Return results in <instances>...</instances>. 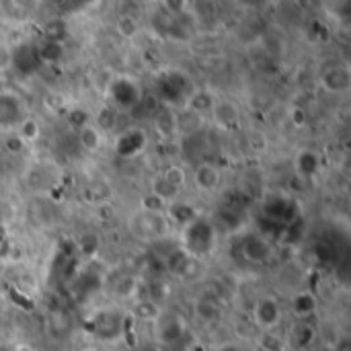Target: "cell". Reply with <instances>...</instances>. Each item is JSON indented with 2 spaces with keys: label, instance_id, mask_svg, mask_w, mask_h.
<instances>
[{
  "label": "cell",
  "instance_id": "6da1fadb",
  "mask_svg": "<svg viewBox=\"0 0 351 351\" xmlns=\"http://www.w3.org/2000/svg\"><path fill=\"white\" fill-rule=\"evenodd\" d=\"M183 241L191 255H206L214 247V226L208 220L195 218L185 226Z\"/></svg>",
  "mask_w": 351,
  "mask_h": 351
},
{
  "label": "cell",
  "instance_id": "7a4b0ae2",
  "mask_svg": "<svg viewBox=\"0 0 351 351\" xmlns=\"http://www.w3.org/2000/svg\"><path fill=\"white\" fill-rule=\"evenodd\" d=\"M41 56L35 43H21L12 51V66L19 74L31 76L41 68Z\"/></svg>",
  "mask_w": 351,
  "mask_h": 351
},
{
  "label": "cell",
  "instance_id": "3957f363",
  "mask_svg": "<svg viewBox=\"0 0 351 351\" xmlns=\"http://www.w3.org/2000/svg\"><path fill=\"white\" fill-rule=\"evenodd\" d=\"M189 86H191V84H189L187 76H183V74H179V72H171V74H167V76L160 78V82H158V93H160V97H162L167 103H181V101L187 99Z\"/></svg>",
  "mask_w": 351,
  "mask_h": 351
},
{
  "label": "cell",
  "instance_id": "277c9868",
  "mask_svg": "<svg viewBox=\"0 0 351 351\" xmlns=\"http://www.w3.org/2000/svg\"><path fill=\"white\" fill-rule=\"evenodd\" d=\"M265 216L274 222V224H282L288 226L294 222L296 216V206L286 199V197H274L265 204Z\"/></svg>",
  "mask_w": 351,
  "mask_h": 351
},
{
  "label": "cell",
  "instance_id": "5b68a950",
  "mask_svg": "<svg viewBox=\"0 0 351 351\" xmlns=\"http://www.w3.org/2000/svg\"><path fill=\"white\" fill-rule=\"evenodd\" d=\"M111 97L115 101L117 107H123V109H130V107H136L138 101H140V93L136 88L134 82H130L128 78H119L113 82L111 86Z\"/></svg>",
  "mask_w": 351,
  "mask_h": 351
},
{
  "label": "cell",
  "instance_id": "8992f818",
  "mask_svg": "<svg viewBox=\"0 0 351 351\" xmlns=\"http://www.w3.org/2000/svg\"><path fill=\"white\" fill-rule=\"evenodd\" d=\"M23 121V105L14 95H0V128H10Z\"/></svg>",
  "mask_w": 351,
  "mask_h": 351
},
{
  "label": "cell",
  "instance_id": "52a82bcc",
  "mask_svg": "<svg viewBox=\"0 0 351 351\" xmlns=\"http://www.w3.org/2000/svg\"><path fill=\"white\" fill-rule=\"evenodd\" d=\"M146 144V136L142 130H130L125 134L119 136L117 140V154L123 156V158H130L134 154H138Z\"/></svg>",
  "mask_w": 351,
  "mask_h": 351
},
{
  "label": "cell",
  "instance_id": "ba28073f",
  "mask_svg": "<svg viewBox=\"0 0 351 351\" xmlns=\"http://www.w3.org/2000/svg\"><path fill=\"white\" fill-rule=\"evenodd\" d=\"M95 333L101 339L113 341L119 337L121 333V317L115 313H103L97 321H95Z\"/></svg>",
  "mask_w": 351,
  "mask_h": 351
},
{
  "label": "cell",
  "instance_id": "9c48e42d",
  "mask_svg": "<svg viewBox=\"0 0 351 351\" xmlns=\"http://www.w3.org/2000/svg\"><path fill=\"white\" fill-rule=\"evenodd\" d=\"M243 253L249 261H255V263H263L269 255H271V249L269 245L263 241V239H257V237H249L243 245Z\"/></svg>",
  "mask_w": 351,
  "mask_h": 351
},
{
  "label": "cell",
  "instance_id": "30bf717a",
  "mask_svg": "<svg viewBox=\"0 0 351 351\" xmlns=\"http://www.w3.org/2000/svg\"><path fill=\"white\" fill-rule=\"evenodd\" d=\"M255 315H257L259 325H263V327H274V325L280 321V308H278V304H276L274 300H263V302H259Z\"/></svg>",
  "mask_w": 351,
  "mask_h": 351
},
{
  "label": "cell",
  "instance_id": "8fae6325",
  "mask_svg": "<svg viewBox=\"0 0 351 351\" xmlns=\"http://www.w3.org/2000/svg\"><path fill=\"white\" fill-rule=\"evenodd\" d=\"M350 72L343 70V68H335L331 72L325 74V86L329 90H335V93H343L350 88Z\"/></svg>",
  "mask_w": 351,
  "mask_h": 351
},
{
  "label": "cell",
  "instance_id": "7c38bea8",
  "mask_svg": "<svg viewBox=\"0 0 351 351\" xmlns=\"http://www.w3.org/2000/svg\"><path fill=\"white\" fill-rule=\"evenodd\" d=\"M204 150H206V136L202 132H195V134L187 136V140H185V156L189 160L202 158Z\"/></svg>",
  "mask_w": 351,
  "mask_h": 351
},
{
  "label": "cell",
  "instance_id": "4fadbf2b",
  "mask_svg": "<svg viewBox=\"0 0 351 351\" xmlns=\"http://www.w3.org/2000/svg\"><path fill=\"white\" fill-rule=\"evenodd\" d=\"M298 171L304 177H313L319 171V156L315 152H302L298 156Z\"/></svg>",
  "mask_w": 351,
  "mask_h": 351
},
{
  "label": "cell",
  "instance_id": "5bb4252c",
  "mask_svg": "<svg viewBox=\"0 0 351 351\" xmlns=\"http://www.w3.org/2000/svg\"><path fill=\"white\" fill-rule=\"evenodd\" d=\"M195 181H197V185L204 187V189H214L216 183H218V173H216L210 165H204V167L197 169Z\"/></svg>",
  "mask_w": 351,
  "mask_h": 351
},
{
  "label": "cell",
  "instance_id": "9a60e30c",
  "mask_svg": "<svg viewBox=\"0 0 351 351\" xmlns=\"http://www.w3.org/2000/svg\"><path fill=\"white\" fill-rule=\"evenodd\" d=\"M37 49H39L41 62H43V60H45V62H58V60L62 58V53H64L62 43H56V41H45V43L37 45Z\"/></svg>",
  "mask_w": 351,
  "mask_h": 351
},
{
  "label": "cell",
  "instance_id": "2e32d148",
  "mask_svg": "<svg viewBox=\"0 0 351 351\" xmlns=\"http://www.w3.org/2000/svg\"><path fill=\"white\" fill-rule=\"evenodd\" d=\"M294 343L298 346V348H306V346H311L313 343V339H315V329L311 327V325H306V323H300L296 329H294Z\"/></svg>",
  "mask_w": 351,
  "mask_h": 351
},
{
  "label": "cell",
  "instance_id": "e0dca14e",
  "mask_svg": "<svg viewBox=\"0 0 351 351\" xmlns=\"http://www.w3.org/2000/svg\"><path fill=\"white\" fill-rule=\"evenodd\" d=\"M43 33H45V41H56V43H60L62 37L66 35V27H64L62 21H49V23L45 25Z\"/></svg>",
  "mask_w": 351,
  "mask_h": 351
},
{
  "label": "cell",
  "instance_id": "ac0fdd59",
  "mask_svg": "<svg viewBox=\"0 0 351 351\" xmlns=\"http://www.w3.org/2000/svg\"><path fill=\"white\" fill-rule=\"evenodd\" d=\"M156 125H158V130H160L165 136H169V134L175 130V125H177V117H175L169 109H165V111H160V113L156 115Z\"/></svg>",
  "mask_w": 351,
  "mask_h": 351
},
{
  "label": "cell",
  "instance_id": "d6986e66",
  "mask_svg": "<svg viewBox=\"0 0 351 351\" xmlns=\"http://www.w3.org/2000/svg\"><path fill=\"white\" fill-rule=\"evenodd\" d=\"M171 212H173V216H175V220L177 222H181V224H189L191 220H195V214L191 212V208L189 206H185V204H177V206H173L171 208Z\"/></svg>",
  "mask_w": 351,
  "mask_h": 351
},
{
  "label": "cell",
  "instance_id": "ffe728a7",
  "mask_svg": "<svg viewBox=\"0 0 351 351\" xmlns=\"http://www.w3.org/2000/svg\"><path fill=\"white\" fill-rule=\"evenodd\" d=\"M294 311H296L300 317L311 315V313L315 311V300H313V296H308V294H300V296L296 298V302H294Z\"/></svg>",
  "mask_w": 351,
  "mask_h": 351
},
{
  "label": "cell",
  "instance_id": "44dd1931",
  "mask_svg": "<svg viewBox=\"0 0 351 351\" xmlns=\"http://www.w3.org/2000/svg\"><path fill=\"white\" fill-rule=\"evenodd\" d=\"M216 117H218L220 123L228 125V123H232V121L237 119V109H234L232 105H228V103L218 105V107H216Z\"/></svg>",
  "mask_w": 351,
  "mask_h": 351
},
{
  "label": "cell",
  "instance_id": "7402d4cb",
  "mask_svg": "<svg viewBox=\"0 0 351 351\" xmlns=\"http://www.w3.org/2000/svg\"><path fill=\"white\" fill-rule=\"evenodd\" d=\"M212 109V99L208 95H202V93H195L191 97V111L195 113H202V111H208Z\"/></svg>",
  "mask_w": 351,
  "mask_h": 351
},
{
  "label": "cell",
  "instance_id": "603a6c76",
  "mask_svg": "<svg viewBox=\"0 0 351 351\" xmlns=\"http://www.w3.org/2000/svg\"><path fill=\"white\" fill-rule=\"evenodd\" d=\"M317 257L321 259V261H325V263H333L335 259H337V251L333 249V245H329V243H321V245H317Z\"/></svg>",
  "mask_w": 351,
  "mask_h": 351
},
{
  "label": "cell",
  "instance_id": "cb8c5ba5",
  "mask_svg": "<svg viewBox=\"0 0 351 351\" xmlns=\"http://www.w3.org/2000/svg\"><path fill=\"white\" fill-rule=\"evenodd\" d=\"M80 142H82V146L84 148H88V150H93V148H97L99 146V134L93 130V128H84L82 130V134H80Z\"/></svg>",
  "mask_w": 351,
  "mask_h": 351
},
{
  "label": "cell",
  "instance_id": "d4e9b609",
  "mask_svg": "<svg viewBox=\"0 0 351 351\" xmlns=\"http://www.w3.org/2000/svg\"><path fill=\"white\" fill-rule=\"evenodd\" d=\"M154 193H156L158 197H171V195L175 193V187H173L165 177H160V179H156V183H154Z\"/></svg>",
  "mask_w": 351,
  "mask_h": 351
},
{
  "label": "cell",
  "instance_id": "484cf974",
  "mask_svg": "<svg viewBox=\"0 0 351 351\" xmlns=\"http://www.w3.org/2000/svg\"><path fill=\"white\" fill-rule=\"evenodd\" d=\"M181 335H183V329H181V325L179 323H171L169 327H165V331H162V339L165 341H177V339H181Z\"/></svg>",
  "mask_w": 351,
  "mask_h": 351
},
{
  "label": "cell",
  "instance_id": "4316f807",
  "mask_svg": "<svg viewBox=\"0 0 351 351\" xmlns=\"http://www.w3.org/2000/svg\"><path fill=\"white\" fill-rule=\"evenodd\" d=\"M70 123L74 125V128H86L88 125V115L82 111V109H74L72 113H70Z\"/></svg>",
  "mask_w": 351,
  "mask_h": 351
},
{
  "label": "cell",
  "instance_id": "83f0119b",
  "mask_svg": "<svg viewBox=\"0 0 351 351\" xmlns=\"http://www.w3.org/2000/svg\"><path fill=\"white\" fill-rule=\"evenodd\" d=\"M165 179L177 189V187H181V183L185 181V177H183V171L181 169H177V167H173V169H169L167 171V175H165Z\"/></svg>",
  "mask_w": 351,
  "mask_h": 351
},
{
  "label": "cell",
  "instance_id": "f1b7e54d",
  "mask_svg": "<svg viewBox=\"0 0 351 351\" xmlns=\"http://www.w3.org/2000/svg\"><path fill=\"white\" fill-rule=\"evenodd\" d=\"M197 313L204 317V319H214L216 315H218V308H216V304L214 302H199V306H197Z\"/></svg>",
  "mask_w": 351,
  "mask_h": 351
},
{
  "label": "cell",
  "instance_id": "f546056e",
  "mask_svg": "<svg viewBox=\"0 0 351 351\" xmlns=\"http://www.w3.org/2000/svg\"><path fill=\"white\" fill-rule=\"evenodd\" d=\"M119 31H123L125 35H132L134 31H136V21L132 19V16H121L119 19Z\"/></svg>",
  "mask_w": 351,
  "mask_h": 351
},
{
  "label": "cell",
  "instance_id": "4dcf8cb0",
  "mask_svg": "<svg viewBox=\"0 0 351 351\" xmlns=\"http://www.w3.org/2000/svg\"><path fill=\"white\" fill-rule=\"evenodd\" d=\"M99 121H101V125H103V128H113V123H115V111L105 109V111L101 113Z\"/></svg>",
  "mask_w": 351,
  "mask_h": 351
},
{
  "label": "cell",
  "instance_id": "1f68e13d",
  "mask_svg": "<svg viewBox=\"0 0 351 351\" xmlns=\"http://www.w3.org/2000/svg\"><path fill=\"white\" fill-rule=\"evenodd\" d=\"M6 148H8L10 152H21V150H23V140H19V138H8V140H6Z\"/></svg>",
  "mask_w": 351,
  "mask_h": 351
},
{
  "label": "cell",
  "instance_id": "d6a6232c",
  "mask_svg": "<svg viewBox=\"0 0 351 351\" xmlns=\"http://www.w3.org/2000/svg\"><path fill=\"white\" fill-rule=\"evenodd\" d=\"M224 351H237V350H224Z\"/></svg>",
  "mask_w": 351,
  "mask_h": 351
}]
</instances>
